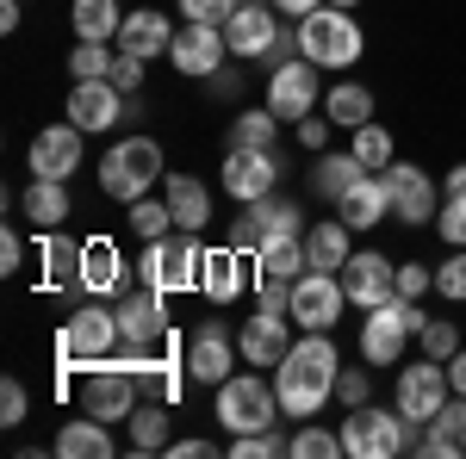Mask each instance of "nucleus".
Segmentation results:
<instances>
[{
	"instance_id": "338daca9",
	"label": "nucleus",
	"mask_w": 466,
	"mask_h": 459,
	"mask_svg": "<svg viewBox=\"0 0 466 459\" xmlns=\"http://www.w3.org/2000/svg\"><path fill=\"white\" fill-rule=\"evenodd\" d=\"M461 447H466V434H461Z\"/></svg>"
},
{
	"instance_id": "412c9836",
	"label": "nucleus",
	"mask_w": 466,
	"mask_h": 459,
	"mask_svg": "<svg viewBox=\"0 0 466 459\" xmlns=\"http://www.w3.org/2000/svg\"><path fill=\"white\" fill-rule=\"evenodd\" d=\"M292 329H299V323H292L287 311H261V304H255V317H243V329H237L243 366H280L292 354Z\"/></svg>"
},
{
	"instance_id": "13d9d810",
	"label": "nucleus",
	"mask_w": 466,
	"mask_h": 459,
	"mask_svg": "<svg viewBox=\"0 0 466 459\" xmlns=\"http://www.w3.org/2000/svg\"><path fill=\"white\" fill-rule=\"evenodd\" d=\"M206 87H212V100H237L243 94V69H218Z\"/></svg>"
},
{
	"instance_id": "a18cd8bd",
	"label": "nucleus",
	"mask_w": 466,
	"mask_h": 459,
	"mask_svg": "<svg viewBox=\"0 0 466 459\" xmlns=\"http://www.w3.org/2000/svg\"><path fill=\"white\" fill-rule=\"evenodd\" d=\"M466 342L461 329H454V317H430L423 329H417V354H430V360H454Z\"/></svg>"
},
{
	"instance_id": "6e6552de",
	"label": "nucleus",
	"mask_w": 466,
	"mask_h": 459,
	"mask_svg": "<svg viewBox=\"0 0 466 459\" xmlns=\"http://www.w3.org/2000/svg\"><path fill=\"white\" fill-rule=\"evenodd\" d=\"M410 447V423H404V410H380V404H360L342 416V454L349 459H398Z\"/></svg>"
},
{
	"instance_id": "49530a36",
	"label": "nucleus",
	"mask_w": 466,
	"mask_h": 459,
	"mask_svg": "<svg viewBox=\"0 0 466 459\" xmlns=\"http://www.w3.org/2000/svg\"><path fill=\"white\" fill-rule=\"evenodd\" d=\"M435 298L466 304V248H448V261H435Z\"/></svg>"
},
{
	"instance_id": "dca6fc26",
	"label": "nucleus",
	"mask_w": 466,
	"mask_h": 459,
	"mask_svg": "<svg viewBox=\"0 0 466 459\" xmlns=\"http://www.w3.org/2000/svg\"><path fill=\"white\" fill-rule=\"evenodd\" d=\"M81 410L100 416V423H131V410H137V373H125L112 360H94L87 379H81Z\"/></svg>"
},
{
	"instance_id": "c03bdc74",
	"label": "nucleus",
	"mask_w": 466,
	"mask_h": 459,
	"mask_svg": "<svg viewBox=\"0 0 466 459\" xmlns=\"http://www.w3.org/2000/svg\"><path fill=\"white\" fill-rule=\"evenodd\" d=\"M410 454H423V459H466V447H461L454 428L423 423V428H410Z\"/></svg>"
},
{
	"instance_id": "f8f14e48",
	"label": "nucleus",
	"mask_w": 466,
	"mask_h": 459,
	"mask_svg": "<svg viewBox=\"0 0 466 459\" xmlns=\"http://www.w3.org/2000/svg\"><path fill=\"white\" fill-rule=\"evenodd\" d=\"M118 335H125V348H168L175 335H168V304H162V292L156 285H125L118 292Z\"/></svg>"
},
{
	"instance_id": "a878e982",
	"label": "nucleus",
	"mask_w": 466,
	"mask_h": 459,
	"mask_svg": "<svg viewBox=\"0 0 466 459\" xmlns=\"http://www.w3.org/2000/svg\"><path fill=\"white\" fill-rule=\"evenodd\" d=\"M175 19L168 13H156V6H137V13H125V25H118V50H131V56H144V63H156V56H168V44H175Z\"/></svg>"
},
{
	"instance_id": "4be33fe9",
	"label": "nucleus",
	"mask_w": 466,
	"mask_h": 459,
	"mask_svg": "<svg viewBox=\"0 0 466 459\" xmlns=\"http://www.w3.org/2000/svg\"><path fill=\"white\" fill-rule=\"evenodd\" d=\"M342 292H349V304H360V311L398 298V261H386L380 248H355L349 267H342Z\"/></svg>"
},
{
	"instance_id": "7c9ffc66",
	"label": "nucleus",
	"mask_w": 466,
	"mask_h": 459,
	"mask_svg": "<svg viewBox=\"0 0 466 459\" xmlns=\"http://www.w3.org/2000/svg\"><path fill=\"white\" fill-rule=\"evenodd\" d=\"M323 118H329L336 131L373 125V87H367V81H329V87H323Z\"/></svg>"
},
{
	"instance_id": "4c0bfd02",
	"label": "nucleus",
	"mask_w": 466,
	"mask_h": 459,
	"mask_svg": "<svg viewBox=\"0 0 466 459\" xmlns=\"http://www.w3.org/2000/svg\"><path fill=\"white\" fill-rule=\"evenodd\" d=\"M125 428H131V441H125L131 454H168V404H137Z\"/></svg>"
},
{
	"instance_id": "f3484780",
	"label": "nucleus",
	"mask_w": 466,
	"mask_h": 459,
	"mask_svg": "<svg viewBox=\"0 0 466 459\" xmlns=\"http://www.w3.org/2000/svg\"><path fill=\"white\" fill-rule=\"evenodd\" d=\"M168 63H175L187 81H212L224 63H230V44H224V25H206V19H180L175 44H168Z\"/></svg>"
},
{
	"instance_id": "5701e85b",
	"label": "nucleus",
	"mask_w": 466,
	"mask_h": 459,
	"mask_svg": "<svg viewBox=\"0 0 466 459\" xmlns=\"http://www.w3.org/2000/svg\"><path fill=\"white\" fill-rule=\"evenodd\" d=\"M125 100H131V94H118L112 81H75L69 100H63V118L81 125L87 137H100V131H112V125L125 118Z\"/></svg>"
},
{
	"instance_id": "a19ab883",
	"label": "nucleus",
	"mask_w": 466,
	"mask_h": 459,
	"mask_svg": "<svg viewBox=\"0 0 466 459\" xmlns=\"http://www.w3.org/2000/svg\"><path fill=\"white\" fill-rule=\"evenodd\" d=\"M224 454H230V459H287V454H292V434H280V428L230 434V441H224Z\"/></svg>"
},
{
	"instance_id": "8fccbe9b",
	"label": "nucleus",
	"mask_w": 466,
	"mask_h": 459,
	"mask_svg": "<svg viewBox=\"0 0 466 459\" xmlns=\"http://www.w3.org/2000/svg\"><path fill=\"white\" fill-rule=\"evenodd\" d=\"M430 292H435V267L430 261H398V298H417V304H423Z\"/></svg>"
},
{
	"instance_id": "052dcab7",
	"label": "nucleus",
	"mask_w": 466,
	"mask_h": 459,
	"mask_svg": "<svg viewBox=\"0 0 466 459\" xmlns=\"http://www.w3.org/2000/svg\"><path fill=\"white\" fill-rule=\"evenodd\" d=\"M323 0H274V13H280V19H292V25H299V19H305V13H318Z\"/></svg>"
},
{
	"instance_id": "603ef678",
	"label": "nucleus",
	"mask_w": 466,
	"mask_h": 459,
	"mask_svg": "<svg viewBox=\"0 0 466 459\" xmlns=\"http://www.w3.org/2000/svg\"><path fill=\"white\" fill-rule=\"evenodd\" d=\"M144 56H131V50H118V63H112V87L118 94H144Z\"/></svg>"
},
{
	"instance_id": "58836bf2",
	"label": "nucleus",
	"mask_w": 466,
	"mask_h": 459,
	"mask_svg": "<svg viewBox=\"0 0 466 459\" xmlns=\"http://www.w3.org/2000/svg\"><path fill=\"white\" fill-rule=\"evenodd\" d=\"M349 149L360 155V168H367V175H386V168L398 162V143H392V131H386L380 118H373V125H360V131H349Z\"/></svg>"
},
{
	"instance_id": "de8ad7c7",
	"label": "nucleus",
	"mask_w": 466,
	"mask_h": 459,
	"mask_svg": "<svg viewBox=\"0 0 466 459\" xmlns=\"http://www.w3.org/2000/svg\"><path fill=\"white\" fill-rule=\"evenodd\" d=\"M435 236L448 248H466V193H448L441 212H435Z\"/></svg>"
},
{
	"instance_id": "473e14b6",
	"label": "nucleus",
	"mask_w": 466,
	"mask_h": 459,
	"mask_svg": "<svg viewBox=\"0 0 466 459\" xmlns=\"http://www.w3.org/2000/svg\"><path fill=\"white\" fill-rule=\"evenodd\" d=\"M69 25L81 44H112L125 25V6L118 0H69Z\"/></svg>"
},
{
	"instance_id": "9b49d317",
	"label": "nucleus",
	"mask_w": 466,
	"mask_h": 459,
	"mask_svg": "<svg viewBox=\"0 0 466 459\" xmlns=\"http://www.w3.org/2000/svg\"><path fill=\"white\" fill-rule=\"evenodd\" d=\"M224 44L237 63H268L280 50V13L274 0H237L230 19H224Z\"/></svg>"
},
{
	"instance_id": "393cba45",
	"label": "nucleus",
	"mask_w": 466,
	"mask_h": 459,
	"mask_svg": "<svg viewBox=\"0 0 466 459\" xmlns=\"http://www.w3.org/2000/svg\"><path fill=\"white\" fill-rule=\"evenodd\" d=\"M131 274H125V254L112 236H87L81 243V292L87 298H112V292H125Z\"/></svg>"
},
{
	"instance_id": "e433bc0d",
	"label": "nucleus",
	"mask_w": 466,
	"mask_h": 459,
	"mask_svg": "<svg viewBox=\"0 0 466 459\" xmlns=\"http://www.w3.org/2000/svg\"><path fill=\"white\" fill-rule=\"evenodd\" d=\"M280 143V118L268 106H237L230 118V149H274Z\"/></svg>"
},
{
	"instance_id": "e2e57ef3",
	"label": "nucleus",
	"mask_w": 466,
	"mask_h": 459,
	"mask_svg": "<svg viewBox=\"0 0 466 459\" xmlns=\"http://www.w3.org/2000/svg\"><path fill=\"white\" fill-rule=\"evenodd\" d=\"M448 385H454V391H461V397H466V348L454 354V360H448Z\"/></svg>"
},
{
	"instance_id": "3c124183",
	"label": "nucleus",
	"mask_w": 466,
	"mask_h": 459,
	"mask_svg": "<svg viewBox=\"0 0 466 459\" xmlns=\"http://www.w3.org/2000/svg\"><path fill=\"white\" fill-rule=\"evenodd\" d=\"M292 137H299V149H305V155H323V149H329V137H336V125H329V118H299V125H292Z\"/></svg>"
},
{
	"instance_id": "9d476101",
	"label": "nucleus",
	"mask_w": 466,
	"mask_h": 459,
	"mask_svg": "<svg viewBox=\"0 0 466 459\" xmlns=\"http://www.w3.org/2000/svg\"><path fill=\"white\" fill-rule=\"evenodd\" d=\"M448 397H454V385H448V360H430V354H417V360L398 373V385H392V404L404 410V423H410V428L435 423Z\"/></svg>"
},
{
	"instance_id": "864d4df0",
	"label": "nucleus",
	"mask_w": 466,
	"mask_h": 459,
	"mask_svg": "<svg viewBox=\"0 0 466 459\" xmlns=\"http://www.w3.org/2000/svg\"><path fill=\"white\" fill-rule=\"evenodd\" d=\"M25 416H32V397H25V385H19V379H6V385H0V423L19 428Z\"/></svg>"
},
{
	"instance_id": "20e7f679",
	"label": "nucleus",
	"mask_w": 466,
	"mask_h": 459,
	"mask_svg": "<svg viewBox=\"0 0 466 459\" xmlns=\"http://www.w3.org/2000/svg\"><path fill=\"white\" fill-rule=\"evenodd\" d=\"M162 143L156 137H118L100 155V193H106L112 205H131V199H144L149 186H162Z\"/></svg>"
},
{
	"instance_id": "5fc2aeb1",
	"label": "nucleus",
	"mask_w": 466,
	"mask_h": 459,
	"mask_svg": "<svg viewBox=\"0 0 466 459\" xmlns=\"http://www.w3.org/2000/svg\"><path fill=\"white\" fill-rule=\"evenodd\" d=\"M230 6H237V0H175L180 19H206V25H224V19H230Z\"/></svg>"
},
{
	"instance_id": "69168bd1",
	"label": "nucleus",
	"mask_w": 466,
	"mask_h": 459,
	"mask_svg": "<svg viewBox=\"0 0 466 459\" xmlns=\"http://www.w3.org/2000/svg\"><path fill=\"white\" fill-rule=\"evenodd\" d=\"M329 6H349V13H355V6H360V0H329Z\"/></svg>"
},
{
	"instance_id": "2f4dec72",
	"label": "nucleus",
	"mask_w": 466,
	"mask_h": 459,
	"mask_svg": "<svg viewBox=\"0 0 466 459\" xmlns=\"http://www.w3.org/2000/svg\"><path fill=\"white\" fill-rule=\"evenodd\" d=\"M305 254H311V267H323V274H342L349 254H355V230H349L342 217H318V224L305 230Z\"/></svg>"
},
{
	"instance_id": "39448f33",
	"label": "nucleus",
	"mask_w": 466,
	"mask_h": 459,
	"mask_svg": "<svg viewBox=\"0 0 466 459\" xmlns=\"http://www.w3.org/2000/svg\"><path fill=\"white\" fill-rule=\"evenodd\" d=\"M199 267H206V248H199L193 230H168V236L144 243V254H137V280L156 285L162 298H175V292H199Z\"/></svg>"
},
{
	"instance_id": "f257e3e1",
	"label": "nucleus",
	"mask_w": 466,
	"mask_h": 459,
	"mask_svg": "<svg viewBox=\"0 0 466 459\" xmlns=\"http://www.w3.org/2000/svg\"><path fill=\"white\" fill-rule=\"evenodd\" d=\"M336 373H342V354L329 342V329H305L292 354L274 366V391H280V410H287V423H311L329 410V397H336Z\"/></svg>"
},
{
	"instance_id": "680f3d73",
	"label": "nucleus",
	"mask_w": 466,
	"mask_h": 459,
	"mask_svg": "<svg viewBox=\"0 0 466 459\" xmlns=\"http://www.w3.org/2000/svg\"><path fill=\"white\" fill-rule=\"evenodd\" d=\"M448 193H466V162H454V168L441 175V199H448Z\"/></svg>"
},
{
	"instance_id": "37998d69",
	"label": "nucleus",
	"mask_w": 466,
	"mask_h": 459,
	"mask_svg": "<svg viewBox=\"0 0 466 459\" xmlns=\"http://www.w3.org/2000/svg\"><path fill=\"white\" fill-rule=\"evenodd\" d=\"M336 454H342V428L329 434V428H318V416H311V423H299L287 459H336Z\"/></svg>"
},
{
	"instance_id": "ddd939ff",
	"label": "nucleus",
	"mask_w": 466,
	"mask_h": 459,
	"mask_svg": "<svg viewBox=\"0 0 466 459\" xmlns=\"http://www.w3.org/2000/svg\"><path fill=\"white\" fill-rule=\"evenodd\" d=\"M349 311V292H342V274H323V267H305L299 280H292V304L287 317L299 329H336Z\"/></svg>"
},
{
	"instance_id": "1a4fd4ad",
	"label": "nucleus",
	"mask_w": 466,
	"mask_h": 459,
	"mask_svg": "<svg viewBox=\"0 0 466 459\" xmlns=\"http://www.w3.org/2000/svg\"><path fill=\"white\" fill-rule=\"evenodd\" d=\"M261 106L274 112L280 125H299V118H311L323 106V81H318V63H305L299 50L280 56L274 69H268V100Z\"/></svg>"
},
{
	"instance_id": "0eeeda50",
	"label": "nucleus",
	"mask_w": 466,
	"mask_h": 459,
	"mask_svg": "<svg viewBox=\"0 0 466 459\" xmlns=\"http://www.w3.org/2000/svg\"><path fill=\"white\" fill-rule=\"evenodd\" d=\"M112 348H125V335H118V304L87 298V304H75L69 317H63V335H56V360H63V366H94V360H106Z\"/></svg>"
},
{
	"instance_id": "ea45409f",
	"label": "nucleus",
	"mask_w": 466,
	"mask_h": 459,
	"mask_svg": "<svg viewBox=\"0 0 466 459\" xmlns=\"http://www.w3.org/2000/svg\"><path fill=\"white\" fill-rule=\"evenodd\" d=\"M125 224H131V230H137V243H156V236H168V230H175V212H168V199H131V205H125Z\"/></svg>"
},
{
	"instance_id": "72a5a7b5",
	"label": "nucleus",
	"mask_w": 466,
	"mask_h": 459,
	"mask_svg": "<svg viewBox=\"0 0 466 459\" xmlns=\"http://www.w3.org/2000/svg\"><path fill=\"white\" fill-rule=\"evenodd\" d=\"M360 175H367V168H360V155H355V149H342V155H329V149H323L318 162H311V193L336 205V199H342V193H349V186H355Z\"/></svg>"
},
{
	"instance_id": "bb28decb",
	"label": "nucleus",
	"mask_w": 466,
	"mask_h": 459,
	"mask_svg": "<svg viewBox=\"0 0 466 459\" xmlns=\"http://www.w3.org/2000/svg\"><path fill=\"white\" fill-rule=\"evenodd\" d=\"M162 199H168V212H175V230H212V186L199 175H162Z\"/></svg>"
},
{
	"instance_id": "79ce46f5",
	"label": "nucleus",
	"mask_w": 466,
	"mask_h": 459,
	"mask_svg": "<svg viewBox=\"0 0 466 459\" xmlns=\"http://www.w3.org/2000/svg\"><path fill=\"white\" fill-rule=\"evenodd\" d=\"M112 63H118V44H81L75 37V50H69L75 81H112Z\"/></svg>"
},
{
	"instance_id": "cd10ccee",
	"label": "nucleus",
	"mask_w": 466,
	"mask_h": 459,
	"mask_svg": "<svg viewBox=\"0 0 466 459\" xmlns=\"http://www.w3.org/2000/svg\"><path fill=\"white\" fill-rule=\"evenodd\" d=\"M336 217L349 224V230H380L386 217H392V193H386V175H360L342 199H336Z\"/></svg>"
},
{
	"instance_id": "0e129e2a",
	"label": "nucleus",
	"mask_w": 466,
	"mask_h": 459,
	"mask_svg": "<svg viewBox=\"0 0 466 459\" xmlns=\"http://www.w3.org/2000/svg\"><path fill=\"white\" fill-rule=\"evenodd\" d=\"M19 6L25 0H0V32H19Z\"/></svg>"
},
{
	"instance_id": "f03ea898",
	"label": "nucleus",
	"mask_w": 466,
	"mask_h": 459,
	"mask_svg": "<svg viewBox=\"0 0 466 459\" xmlns=\"http://www.w3.org/2000/svg\"><path fill=\"white\" fill-rule=\"evenodd\" d=\"M292 37H299V56L318 63V69H355L360 56H367L360 19L349 6H329V0H323L318 13H305V19L292 25Z\"/></svg>"
},
{
	"instance_id": "09e8293b",
	"label": "nucleus",
	"mask_w": 466,
	"mask_h": 459,
	"mask_svg": "<svg viewBox=\"0 0 466 459\" xmlns=\"http://www.w3.org/2000/svg\"><path fill=\"white\" fill-rule=\"evenodd\" d=\"M336 404H342V410L373 404V373H367V366H342V373H336Z\"/></svg>"
},
{
	"instance_id": "6e6d98bb",
	"label": "nucleus",
	"mask_w": 466,
	"mask_h": 459,
	"mask_svg": "<svg viewBox=\"0 0 466 459\" xmlns=\"http://www.w3.org/2000/svg\"><path fill=\"white\" fill-rule=\"evenodd\" d=\"M19 267H25V236L6 224V230H0V274H19Z\"/></svg>"
},
{
	"instance_id": "2eb2a0df",
	"label": "nucleus",
	"mask_w": 466,
	"mask_h": 459,
	"mask_svg": "<svg viewBox=\"0 0 466 459\" xmlns=\"http://www.w3.org/2000/svg\"><path fill=\"white\" fill-rule=\"evenodd\" d=\"M237 360H243V348H237V335H230L218 317H206L193 335H187V379H193V385L218 391L230 373H237Z\"/></svg>"
},
{
	"instance_id": "bf43d9fd",
	"label": "nucleus",
	"mask_w": 466,
	"mask_h": 459,
	"mask_svg": "<svg viewBox=\"0 0 466 459\" xmlns=\"http://www.w3.org/2000/svg\"><path fill=\"white\" fill-rule=\"evenodd\" d=\"M435 423H441V428H454V434H466V397H461V391H454V397L441 404V416H435Z\"/></svg>"
},
{
	"instance_id": "c85d7f7f",
	"label": "nucleus",
	"mask_w": 466,
	"mask_h": 459,
	"mask_svg": "<svg viewBox=\"0 0 466 459\" xmlns=\"http://www.w3.org/2000/svg\"><path fill=\"white\" fill-rule=\"evenodd\" d=\"M19 217L32 224L37 236L44 230H63L75 217V199H69V180H44V175H32V186L19 193Z\"/></svg>"
},
{
	"instance_id": "6ab92c4d",
	"label": "nucleus",
	"mask_w": 466,
	"mask_h": 459,
	"mask_svg": "<svg viewBox=\"0 0 466 459\" xmlns=\"http://www.w3.org/2000/svg\"><path fill=\"white\" fill-rule=\"evenodd\" d=\"M386 193H392V217L398 224H435L441 212V199H435V175L430 168H417V162H392L386 168Z\"/></svg>"
},
{
	"instance_id": "c9c22d12",
	"label": "nucleus",
	"mask_w": 466,
	"mask_h": 459,
	"mask_svg": "<svg viewBox=\"0 0 466 459\" xmlns=\"http://www.w3.org/2000/svg\"><path fill=\"white\" fill-rule=\"evenodd\" d=\"M305 267H311L305 236H280V243H261V248H255V274H268V280H299Z\"/></svg>"
},
{
	"instance_id": "423d86ee",
	"label": "nucleus",
	"mask_w": 466,
	"mask_h": 459,
	"mask_svg": "<svg viewBox=\"0 0 466 459\" xmlns=\"http://www.w3.org/2000/svg\"><path fill=\"white\" fill-rule=\"evenodd\" d=\"M423 323H430V311H423L417 298H386V304H373L367 323H360V360H367V366H398Z\"/></svg>"
},
{
	"instance_id": "b1692460",
	"label": "nucleus",
	"mask_w": 466,
	"mask_h": 459,
	"mask_svg": "<svg viewBox=\"0 0 466 459\" xmlns=\"http://www.w3.org/2000/svg\"><path fill=\"white\" fill-rule=\"evenodd\" d=\"M255 285V254L243 248H206V267H199V292L212 298V304H237L243 292Z\"/></svg>"
},
{
	"instance_id": "c756f323",
	"label": "nucleus",
	"mask_w": 466,
	"mask_h": 459,
	"mask_svg": "<svg viewBox=\"0 0 466 459\" xmlns=\"http://www.w3.org/2000/svg\"><path fill=\"white\" fill-rule=\"evenodd\" d=\"M56 454L63 459H112L118 454V441H112V423H100V416H69V423L56 428Z\"/></svg>"
},
{
	"instance_id": "a211bd4d",
	"label": "nucleus",
	"mask_w": 466,
	"mask_h": 459,
	"mask_svg": "<svg viewBox=\"0 0 466 459\" xmlns=\"http://www.w3.org/2000/svg\"><path fill=\"white\" fill-rule=\"evenodd\" d=\"M224 193L237 199V205H255V199H268V193H280V155L274 149H224Z\"/></svg>"
},
{
	"instance_id": "aec40b11",
	"label": "nucleus",
	"mask_w": 466,
	"mask_h": 459,
	"mask_svg": "<svg viewBox=\"0 0 466 459\" xmlns=\"http://www.w3.org/2000/svg\"><path fill=\"white\" fill-rule=\"evenodd\" d=\"M81 137H87V131L69 125V118H63V125H44L32 137V149H25V168L44 175V180H75L81 175Z\"/></svg>"
},
{
	"instance_id": "4d7b16f0",
	"label": "nucleus",
	"mask_w": 466,
	"mask_h": 459,
	"mask_svg": "<svg viewBox=\"0 0 466 459\" xmlns=\"http://www.w3.org/2000/svg\"><path fill=\"white\" fill-rule=\"evenodd\" d=\"M168 454L175 459H212V454H224V447L206 441V434H187V441H168Z\"/></svg>"
},
{
	"instance_id": "4468645a",
	"label": "nucleus",
	"mask_w": 466,
	"mask_h": 459,
	"mask_svg": "<svg viewBox=\"0 0 466 459\" xmlns=\"http://www.w3.org/2000/svg\"><path fill=\"white\" fill-rule=\"evenodd\" d=\"M280 236H305V212L292 199H280V193L243 205V217L230 224V248H243V254H255L261 243H280Z\"/></svg>"
},
{
	"instance_id": "f704fd0d",
	"label": "nucleus",
	"mask_w": 466,
	"mask_h": 459,
	"mask_svg": "<svg viewBox=\"0 0 466 459\" xmlns=\"http://www.w3.org/2000/svg\"><path fill=\"white\" fill-rule=\"evenodd\" d=\"M37 261H44V285H81V243H69L63 230H44Z\"/></svg>"
},
{
	"instance_id": "7ed1b4c3",
	"label": "nucleus",
	"mask_w": 466,
	"mask_h": 459,
	"mask_svg": "<svg viewBox=\"0 0 466 459\" xmlns=\"http://www.w3.org/2000/svg\"><path fill=\"white\" fill-rule=\"evenodd\" d=\"M212 416L224 434H255V428H280V391H274V379H261V373H230L224 385L212 391Z\"/></svg>"
}]
</instances>
